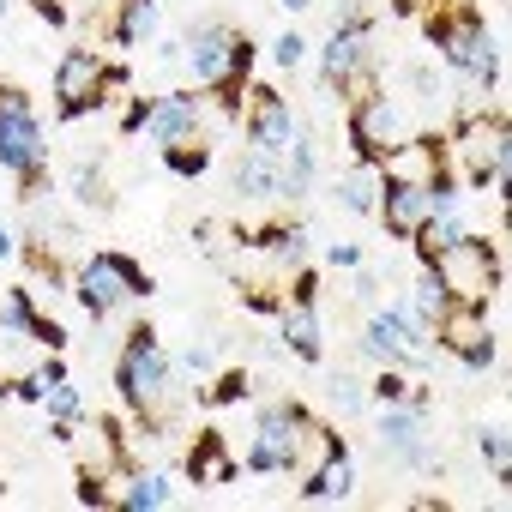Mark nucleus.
Returning a JSON list of instances; mask_svg holds the SVG:
<instances>
[{"label":"nucleus","instance_id":"nucleus-4","mask_svg":"<svg viewBox=\"0 0 512 512\" xmlns=\"http://www.w3.org/2000/svg\"><path fill=\"white\" fill-rule=\"evenodd\" d=\"M446 157H458L464 187H488L506 193V115H470L458 127V139L446 145Z\"/></svg>","mask_w":512,"mask_h":512},{"label":"nucleus","instance_id":"nucleus-7","mask_svg":"<svg viewBox=\"0 0 512 512\" xmlns=\"http://www.w3.org/2000/svg\"><path fill=\"white\" fill-rule=\"evenodd\" d=\"M43 127H37V115H31V103H25V91H0V163H7L13 175H37L43 169Z\"/></svg>","mask_w":512,"mask_h":512},{"label":"nucleus","instance_id":"nucleus-1","mask_svg":"<svg viewBox=\"0 0 512 512\" xmlns=\"http://www.w3.org/2000/svg\"><path fill=\"white\" fill-rule=\"evenodd\" d=\"M344 452L332 428H314L302 404H272L253 428V446H247V470H308V458H332Z\"/></svg>","mask_w":512,"mask_h":512},{"label":"nucleus","instance_id":"nucleus-9","mask_svg":"<svg viewBox=\"0 0 512 512\" xmlns=\"http://www.w3.org/2000/svg\"><path fill=\"white\" fill-rule=\"evenodd\" d=\"M434 338H440L452 356H464L470 368H488V362H494V332H488L482 302H446L440 320H434Z\"/></svg>","mask_w":512,"mask_h":512},{"label":"nucleus","instance_id":"nucleus-33","mask_svg":"<svg viewBox=\"0 0 512 512\" xmlns=\"http://www.w3.org/2000/svg\"><path fill=\"white\" fill-rule=\"evenodd\" d=\"M302 55H308V43H302L296 31H290V37H278V61H284V67H302Z\"/></svg>","mask_w":512,"mask_h":512},{"label":"nucleus","instance_id":"nucleus-17","mask_svg":"<svg viewBox=\"0 0 512 512\" xmlns=\"http://www.w3.org/2000/svg\"><path fill=\"white\" fill-rule=\"evenodd\" d=\"M380 434H386V446H398L404 458H416V464H434L428 452H422V410L410 404H386V422H380Z\"/></svg>","mask_w":512,"mask_h":512},{"label":"nucleus","instance_id":"nucleus-39","mask_svg":"<svg viewBox=\"0 0 512 512\" xmlns=\"http://www.w3.org/2000/svg\"><path fill=\"white\" fill-rule=\"evenodd\" d=\"M0 13H7V0H0Z\"/></svg>","mask_w":512,"mask_h":512},{"label":"nucleus","instance_id":"nucleus-35","mask_svg":"<svg viewBox=\"0 0 512 512\" xmlns=\"http://www.w3.org/2000/svg\"><path fill=\"white\" fill-rule=\"evenodd\" d=\"M181 368H187V374H199V380H205V374H211V350H205V344H193V350H187V356H181Z\"/></svg>","mask_w":512,"mask_h":512},{"label":"nucleus","instance_id":"nucleus-14","mask_svg":"<svg viewBox=\"0 0 512 512\" xmlns=\"http://www.w3.org/2000/svg\"><path fill=\"white\" fill-rule=\"evenodd\" d=\"M199 121H205V103L193 97V91H175V97H151V115H145V127L169 145V139H193L199 133Z\"/></svg>","mask_w":512,"mask_h":512},{"label":"nucleus","instance_id":"nucleus-2","mask_svg":"<svg viewBox=\"0 0 512 512\" xmlns=\"http://www.w3.org/2000/svg\"><path fill=\"white\" fill-rule=\"evenodd\" d=\"M428 7H440V13L428 19V43L440 49V61L458 67V73H476L482 85H494V79H500V49H494V37L482 31V19L464 7V0H428Z\"/></svg>","mask_w":512,"mask_h":512},{"label":"nucleus","instance_id":"nucleus-24","mask_svg":"<svg viewBox=\"0 0 512 512\" xmlns=\"http://www.w3.org/2000/svg\"><path fill=\"white\" fill-rule=\"evenodd\" d=\"M241 193H247V199H272V193H278V157L253 151V157L241 163Z\"/></svg>","mask_w":512,"mask_h":512},{"label":"nucleus","instance_id":"nucleus-23","mask_svg":"<svg viewBox=\"0 0 512 512\" xmlns=\"http://www.w3.org/2000/svg\"><path fill=\"white\" fill-rule=\"evenodd\" d=\"M368 350H374L380 362H404V356H416V350H410V332H404L392 314H374V320H368Z\"/></svg>","mask_w":512,"mask_h":512},{"label":"nucleus","instance_id":"nucleus-36","mask_svg":"<svg viewBox=\"0 0 512 512\" xmlns=\"http://www.w3.org/2000/svg\"><path fill=\"white\" fill-rule=\"evenodd\" d=\"M37 19L43 25H67L73 13H67V0H37Z\"/></svg>","mask_w":512,"mask_h":512},{"label":"nucleus","instance_id":"nucleus-10","mask_svg":"<svg viewBox=\"0 0 512 512\" xmlns=\"http://www.w3.org/2000/svg\"><path fill=\"white\" fill-rule=\"evenodd\" d=\"M404 133H410V121H404V109L392 97H368V103L350 109V151H356V163H380V151L398 145Z\"/></svg>","mask_w":512,"mask_h":512},{"label":"nucleus","instance_id":"nucleus-27","mask_svg":"<svg viewBox=\"0 0 512 512\" xmlns=\"http://www.w3.org/2000/svg\"><path fill=\"white\" fill-rule=\"evenodd\" d=\"M205 398H211V404H235V398H247V374H241V368H229V374H223Z\"/></svg>","mask_w":512,"mask_h":512},{"label":"nucleus","instance_id":"nucleus-6","mask_svg":"<svg viewBox=\"0 0 512 512\" xmlns=\"http://www.w3.org/2000/svg\"><path fill=\"white\" fill-rule=\"evenodd\" d=\"M133 296H151V278H145L133 260H121V253H97V260H85V272H79V302H85L91 314H109V308H121V302H133Z\"/></svg>","mask_w":512,"mask_h":512},{"label":"nucleus","instance_id":"nucleus-37","mask_svg":"<svg viewBox=\"0 0 512 512\" xmlns=\"http://www.w3.org/2000/svg\"><path fill=\"white\" fill-rule=\"evenodd\" d=\"M13 253H19V247H13V235H7V229H0V260H13Z\"/></svg>","mask_w":512,"mask_h":512},{"label":"nucleus","instance_id":"nucleus-8","mask_svg":"<svg viewBox=\"0 0 512 512\" xmlns=\"http://www.w3.org/2000/svg\"><path fill=\"white\" fill-rule=\"evenodd\" d=\"M115 79H121V73H109V67H103V55L73 49V55L55 67V97H61V115H67V121H79V115L103 109V91H109Z\"/></svg>","mask_w":512,"mask_h":512},{"label":"nucleus","instance_id":"nucleus-15","mask_svg":"<svg viewBox=\"0 0 512 512\" xmlns=\"http://www.w3.org/2000/svg\"><path fill=\"white\" fill-rule=\"evenodd\" d=\"M362 55H368V25H338V31H332V43H326V61H320L326 85L338 91V85L362 67Z\"/></svg>","mask_w":512,"mask_h":512},{"label":"nucleus","instance_id":"nucleus-31","mask_svg":"<svg viewBox=\"0 0 512 512\" xmlns=\"http://www.w3.org/2000/svg\"><path fill=\"white\" fill-rule=\"evenodd\" d=\"M374 398H380V404H404V398H410V386H404L398 374H380V380H374Z\"/></svg>","mask_w":512,"mask_h":512},{"label":"nucleus","instance_id":"nucleus-28","mask_svg":"<svg viewBox=\"0 0 512 512\" xmlns=\"http://www.w3.org/2000/svg\"><path fill=\"white\" fill-rule=\"evenodd\" d=\"M49 410H55V422H79V392L61 380V386H49Z\"/></svg>","mask_w":512,"mask_h":512},{"label":"nucleus","instance_id":"nucleus-26","mask_svg":"<svg viewBox=\"0 0 512 512\" xmlns=\"http://www.w3.org/2000/svg\"><path fill=\"white\" fill-rule=\"evenodd\" d=\"M163 163H169L175 175H199V169L211 163V151H205V139H199V133H193V139H169Z\"/></svg>","mask_w":512,"mask_h":512},{"label":"nucleus","instance_id":"nucleus-11","mask_svg":"<svg viewBox=\"0 0 512 512\" xmlns=\"http://www.w3.org/2000/svg\"><path fill=\"white\" fill-rule=\"evenodd\" d=\"M446 205H452V193H446V187H410V181H386L374 211H380V223H386L392 235H404V241H410V235H416V229H422L434 211H446Z\"/></svg>","mask_w":512,"mask_h":512},{"label":"nucleus","instance_id":"nucleus-29","mask_svg":"<svg viewBox=\"0 0 512 512\" xmlns=\"http://www.w3.org/2000/svg\"><path fill=\"white\" fill-rule=\"evenodd\" d=\"M476 446H482V458L494 464V476L506 482V434H488V428H482V434H476Z\"/></svg>","mask_w":512,"mask_h":512},{"label":"nucleus","instance_id":"nucleus-12","mask_svg":"<svg viewBox=\"0 0 512 512\" xmlns=\"http://www.w3.org/2000/svg\"><path fill=\"white\" fill-rule=\"evenodd\" d=\"M235 31H223V25H205L199 31V43L187 49V67H193V79L199 85H241L235 79Z\"/></svg>","mask_w":512,"mask_h":512},{"label":"nucleus","instance_id":"nucleus-3","mask_svg":"<svg viewBox=\"0 0 512 512\" xmlns=\"http://www.w3.org/2000/svg\"><path fill=\"white\" fill-rule=\"evenodd\" d=\"M115 386L121 398L145 416V422H163V404H169V356L157 350V332L151 326H133V338L121 344V368H115Z\"/></svg>","mask_w":512,"mask_h":512},{"label":"nucleus","instance_id":"nucleus-38","mask_svg":"<svg viewBox=\"0 0 512 512\" xmlns=\"http://www.w3.org/2000/svg\"><path fill=\"white\" fill-rule=\"evenodd\" d=\"M278 7H290V13H302V7H314V0H278Z\"/></svg>","mask_w":512,"mask_h":512},{"label":"nucleus","instance_id":"nucleus-25","mask_svg":"<svg viewBox=\"0 0 512 512\" xmlns=\"http://www.w3.org/2000/svg\"><path fill=\"white\" fill-rule=\"evenodd\" d=\"M115 506H133V512L169 506V482L163 476H127V494H115Z\"/></svg>","mask_w":512,"mask_h":512},{"label":"nucleus","instance_id":"nucleus-20","mask_svg":"<svg viewBox=\"0 0 512 512\" xmlns=\"http://www.w3.org/2000/svg\"><path fill=\"white\" fill-rule=\"evenodd\" d=\"M151 31H157V0H121V13H115L109 37H115L121 49H139Z\"/></svg>","mask_w":512,"mask_h":512},{"label":"nucleus","instance_id":"nucleus-34","mask_svg":"<svg viewBox=\"0 0 512 512\" xmlns=\"http://www.w3.org/2000/svg\"><path fill=\"white\" fill-rule=\"evenodd\" d=\"M326 260L332 266H362V247L356 241H338V247H326Z\"/></svg>","mask_w":512,"mask_h":512},{"label":"nucleus","instance_id":"nucleus-18","mask_svg":"<svg viewBox=\"0 0 512 512\" xmlns=\"http://www.w3.org/2000/svg\"><path fill=\"white\" fill-rule=\"evenodd\" d=\"M278 157H284V169H278V193H284V199H302L308 181H314V145H308V133H290V145H284Z\"/></svg>","mask_w":512,"mask_h":512},{"label":"nucleus","instance_id":"nucleus-13","mask_svg":"<svg viewBox=\"0 0 512 512\" xmlns=\"http://www.w3.org/2000/svg\"><path fill=\"white\" fill-rule=\"evenodd\" d=\"M290 103L278 97V91H253V103H247V139H253V151H266V157H278L284 145H290Z\"/></svg>","mask_w":512,"mask_h":512},{"label":"nucleus","instance_id":"nucleus-5","mask_svg":"<svg viewBox=\"0 0 512 512\" xmlns=\"http://www.w3.org/2000/svg\"><path fill=\"white\" fill-rule=\"evenodd\" d=\"M434 284L452 296V302H482L494 284H500V241H482V235H458V247L446 253L440 266H428Z\"/></svg>","mask_w":512,"mask_h":512},{"label":"nucleus","instance_id":"nucleus-21","mask_svg":"<svg viewBox=\"0 0 512 512\" xmlns=\"http://www.w3.org/2000/svg\"><path fill=\"white\" fill-rule=\"evenodd\" d=\"M380 187H386V181H380V163H356V169L338 181V199H344L350 211H374V205H380Z\"/></svg>","mask_w":512,"mask_h":512},{"label":"nucleus","instance_id":"nucleus-30","mask_svg":"<svg viewBox=\"0 0 512 512\" xmlns=\"http://www.w3.org/2000/svg\"><path fill=\"white\" fill-rule=\"evenodd\" d=\"M79 199L85 205H109V187L97 181V169H79Z\"/></svg>","mask_w":512,"mask_h":512},{"label":"nucleus","instance_id":"nucleus-16","mask_svg":"<svg viewBox=\"0 0 512 512\" xmlns=\"http://www.w3.org/2000/svg\"><path fill=\"white\" fill-rule=\"evenodd\" d=\"M187 476L199 488H229L235 482V458L223 452V434H199V446L187 452Z\"/></svg>","mask_w":512,"mask_h":512},{"label":"nucleus","instance_id":"nucleus-19","mask_svg":"<svg viewBox=\"0 0 512 512\" xmlns=\"http://www.w3.org/2000/svg\"><path fill=\"white\" fill-rule=\"evenodd\" d=\"M458 235H464V229H458V217H452V205H446V211H434L410 241H416V253H422V266H440L446 253L458 247Z\"/></svg>","mask_w":512,"mask_h":512},{"label":"nucleus","instance_id":"nucleus-22","mask_svg":"<svg viewBox=\"0 0 512 512\" xmlns=\"http://www.w3.org/2000/svg\"><path fill=\"white\" fill-rule=\"evenodd\" d=\"M284 344H290L302 362H320V326H314V308H308V302L284 308Z\"/></svg>","mask_w":512,"mask_h":512},{"label":"nucleus","instance_id":"nucleus-32","mask_svg":"<svg viewBox=\"0 0 512 512\" xmlns=\"http://www.w3.org/2000/svg\"><path fill=\"white\" fill-rule=\"evenodd\" d=\"M332 398H338L344 410H362V386H356L350 374H338V380H332Z\"/></svg>","mask_w":512,"mask_h":512}]
</instances>
